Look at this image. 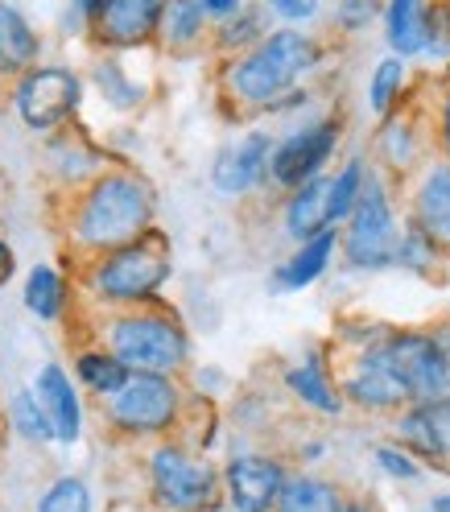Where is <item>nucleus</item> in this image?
<instances>
[{
  "instance_id": "5",
  "label": "nucleus",
  "mask_w": 450,
  "mask_h": 512,
  "mask_svg": "<svg viewBox=\"0 0 450 512\" xmlns=\"http://www.w3.org/2000/svg\"><path fill=\"white\" fill-rule=\"evenodd\" d=\"M397 240H401V223L389 199V186L372 170L368 186L351 211V219L343 223V265L356 273H380V269H397Z\"/></svg>"
},
{
  "instance_id": "33",
  "label": "nucleus",
  "mask_w": 450,
  "mask_h": 512,
  "mask_svg": "<svg viewBox=\"0 0 450 512\" xmlns=\"http://www.w3.org/2000/svg\"><path fill=\"white\" fill-rule=\"evenodd\" d=\"M442 256V248L426 236V228L409 215V223L401 228V240H397V269H409V273H430L434 261Z\"/></svg>"
},
{
  "instance_id": "30",
  "label": "nucleus",
  "mask_w": 450,
  "mask_h": 512,
  "mask_svg": "<svg viewBox=\"0 0 450 512\" xmlns=\"http://www.w3.org/2000/svg\"><path fill=\"white\" fill-rule=\"evenodd\" d=\"M397 442L405 451L422 455V459H442V442L430 418V405H405L401 418H397Z\"/></svg>"
},
{
  "instance_id": "1",
  "label": "nucleus",
  "mask_w": 450,
  "mask_h": 512,
  "mask_svg": "<svg viewBox=\"0 0 450 512\" xmlns=\"http://www.w3.org/2000/svg\"><path fill=\"white\" fill-rule=\"evenodd\" d=\"M323 42L298 25H277L269 38H261L252 50L228 58L223 67V91L240 108L273 112L289 91H298L318 67H323Z\"/></svg>"
},
{
  "instance_id": "21",
  "label": "nucleus",
  "mask_w": 450,
  "mask_h": 512,
  "mask_svg": "<svg viewBox=\"0 0 450 512\" xmlns=\"http://www.w3.org/2000/svg\"><path fill=\"white\" fill-rule=\"evenodd\" d=\"M211 17L203 13L199 0H166V13H162V42L170 54H190V50H203L211 42Z\"/></svg>"
},
{
  "instance_id": "40",
  "label": "nucleus",
  "mask_w": 450,
  "mask_h": 512,
  "mask_svg": "<svg viewBox=\"0 0 450 512\" xmlns=\"http://www.w3.org/2000/svg\"><path fill=\"white\" fill-rule=\"evenodd\" d=\"M430 418H434V430H438V442H442V459H450V401L430 405Z\"/></svg>"
},
{
  "instance_id": "22",
  "label": "nucleus",
  "mask_w": 450,
  "mask_h": 512,
  "mask_svg": "<svg viewBox=\"0 0 450 512\" xmlns=\"http://www.w3.org/2000/svg\"><path fill=\"white\" fill-rule=\"evenodd\" d=\"M285 389L294 393L306 409H314V413H327V418L343 413V393L331 384V372H327V364L318 356H306L298 364H289L285 368Z\"/></svg>"
},
{
  "instance_id": "32",
  "label": "nucleus",
  "mask_w": 450,
  "mask_h": 512,
  "mask_svg": "<svg viewBox=\"0 0 450 512\" xmlns=\"http://www.w3.org/2000/svg\"><path fill=\"white\" fill-rule=\"evenodd\" d=\"M9 418H13V430H17L25 442H54L50 413L42 409V401H38L34 389L13 393V401H9Z\"/></svg>"
},
{
  "instance_id": "29",
  "label": "nucleus",
  "mask_w": 450,
  "mask_h": 512,
  "mask_svg": "<svg viewBox=\"0 0 450 512\" xmlns=\"http://www.w3.org/2000/svg\"><path fill=\"white\" fill-rule=\"evenodd\" d=\"M380 120H384V124H380L376 149H380V157H384V166L397 170V174H405V170L417 162V137H413V124H409V116H397V112L380 116Z\"/></svg>"
},
{
  "instance_id": "25",
  "label": "nucleus",
  "mask_w": 450,
  "mask_h": 512,
  "mask_svg": "<svg viewBox=\"0 0 450 512\" xmlns=\"http://www.w3.org/2000/svg\"><path fill=\"white\" fill-rule=\"evenodd\" d=\"M343 500L335 492V484L318 475H289L285 488H281V500H277V512H339Z\"/></svg>"
},
{
  "instance_id": "20",
  "label": "nucleus",
  "mask_w": 450,
  "mask_h": 512,
  "mask_svg": "<svg viewBox=\"0 0 450 512\" xmlns=\"http://www.w3.org/2000/svg\"><path fill=\"white\" fill-rule=\"evenodd\" d=\"M42 62V38L29 25V17L0 0V79H21L29 67Z\"/></svg>"
},
{
  "instance_id": "24",
  "label": "nucleus",
  "mask_w": 450,
  "mask_h": 512,
  "mask_svg": "<svg viewBox=\"0 0 450 512\" xmlns=\"http://www.w3.org/2000/svg\"><path fill=\"white\" fill-rule=\"evenodd\" d=\"M75 376L83 380V389H91L100 401L116 397L124 389V380L133 376V368H128L120 356H112V351H79L75 356Z\"/></svg>"
},
{
  "instance_id": "19",
  "label": "nucleus",
  "mask_w": 450,
  "mask_h": 512,
  "mask_svg": "<svg viewBox=\"0 0 450 512\" xmlns=\"http://www.w3.org/2000/svg\"><path fill=\"white\" fill-rule=\"evenodd\" d=\"M384 42L405 62L430 50V0H384Z\"/></svg>"
},
{
  "instance_id": "3",
  "label": "nucleus",
  "mask_w": 450,
  "mask_h": 512,
  "mask_svg": "<svg viewBox=\"0 0 450 512\" xmlns=\"http://www.w3.org/2000/svg\"><path fill=\"white\" fill-rule=\"evenodd\" d=\"M170 281V252L153 232L137 244L95 256L87 269V294L104 306H149Z\"/></svg>"
},
{
  "instance_id": "2",
  "label": "nucleus",
  "mask_w": 450,
  "mask_h": 512,
  "mask_svg": "<svg viewBox=\"0 0 450 512\" xmlns=\"http://www.w3.org/2000/svg\"><path fill=\"white\" fill-rule=\"evenodd\" d=\"M153 215H157L153 186L133 170H108L95 174L79 195L71 215V240L83 252L104 256L124 244L145 240L153 232Z\"/></svg>"
},
{
  "instance_id": "42",
  "label": "nucleus",
  "mask_w": 450,
  "mask_h": 512,
  "mask_svg": "<svg viewBox=\"0 0 450 512\" xmlns=\"http://www.w3.org/2000/svg\"><path fill=\"white\" fill-rule=\"evenodd\" d=\"M438 137H442V153L450 162V91L442 95V108H438Z\"/></svg>"
},
{
  "instance_id": "31",
  "label": "nucleus",
  "mask_w": 450,
  "mask_h": 512,
  "mask_svg": "<svg viewBox=\"0 0 450 512\" xmlns=\"http://www.w3.org/2000/svg\"><path fill=\"white\" fill-rule=\"evenodd\" d=\"M368 166L364 157H351V162H343L339 174H331V223L335 228H343V223L351 219V211H356L364 186H368Z\"/></svg>"
},
{
  "instance_id": "18",
  "label": "nucleus",
  "mask_w": 450,
  "mask_h": 512,
  "mask_svg": "<svg viewBox=\"0 0 450 512\" xmlns=\"http://www.w3.org/2000/svg\"><path fill=\"white\" fill-rule=\"evenodd\" d=\"M413 219L442 252H450V162L422 170L413 186Z\"/></svg>"
},
{
  "instance_id": "14",
  "label": "nucleus",
  "mask_w": 450,
  "mask_h": 512,
  "mask_svg": "<svg viewBox=\"0 0 450 512\" xmlns=\"http://www.w3.org/2000/svg\"><path fill=\"white\" fill-rule=\"evenodd\" d=\"M285 467L269 455H236L223 467V488H228V504L236 512H269L281 500L285 488Z\"/></svg>"
},
{
  "instance_id": "15",
  "label": "nucleus",
  "mask_w": 450,
  "mask_h": 512,
  "mask_svg": "<svg viewBox=\"0 0 450 512\" xmlns=\"http://www.w3.org/2000/svg\"><path fill=\"white\" fill-rule=\"evenodd\" d=\"M34 393H38L42 409L50 413L54 442H79V434H83V405H79V389L71 384L67 368H62V364H42L38 376H34Z\"/></svg>"
},
{
  "instance_id": "9",
  "label": "nucleus",
  "mask_w": 450,
  "mask_h": 512,
  "mask_svg": "<svg viewBox=\"0 0 450 512\" xmlns=\"http://www.w3.org/2000/svg\"><path fill=\"white\" fill-rule=\"evenodd\" d=\"M339 128H343L339 116H323V120H306L298 128H289L285 137H277L273 157H269V182L281 190H298L302 182L318 178L335 157Z\"/></svg>"
},
{
  "instance_id": "27",
  "label": "nucleus",
  "mask_w": 450,
  "mask_h": 512,
  "mask_svg": "<svg viewBox=\"0 0 450 512\" xmlns=\"http://www.w3.org/2000/svg\"><path fill=\"white\" fill-rule=\"evenodd\" d=\"M405 79H409V62L401 54H384L368 75V108L376 116H389L405 95Z\"/></svg>"
},
{
  "instance_id": "35",
  "label": "nucleus",
  "mask_w": 450,
  "mask_h": 512,
  "mask_svg": "<svg viewBox=\"0 0 450 512\" xmlns=\"http://www.w3.org/2000/svg\"><path fill=\"white\" fill-rule=\"evenodd\" d=\"M38 512H91V488L75 475H62L38 500Z\"/></svg>"
},
{
  "instance_id": "12",
  "label": "nucleus",
  "mask_w": 450,
  "mask_h": 512,
  "mask_svg": "<svg viewBox=\"0 0 450 512\" xmlns=\"http://www.w3.org/2000/svg\"><path fill=\"white\" fill-rule=\"evenodd\" d=\"M162 13L166 0H108L87 34L104 50H141L162 34Z\"/></svg>"
},
{
  "instance_id": "36",
  "label": "nucleus",
  "mask_w": 450,
  "mask_h": 512,
  "mask_svg": "<svg viewBox=\"0 0 450 512\" xmlns=\"http://www.w3.org/2000/svg\"><path fill=\"white\" fill-rule=\"evenodd\" d=\"M265 9H269L281 25L306 29V25H314L318 17L327 13V0H265Z\"/></svg>"
},
{
  "instance_id": "16",
  "label": "nucleus",
  "mask_w": 450,
  "mask_h": 512,
  "mask_svg": "<svg viewBox=\"0 0 450 512\" xmlns=\"http://www.w3.org/2000/svg\"><path fill=\"white\" fill-rule=\"evenodd\" d=\"M339 240H343L339 228H327V232H318V236L302 240V244L294 248V256H289V261H281V265L273 269V290H281V294L310 290V285L335 265Z\"/></svg>"
},
{
  "instance_id": "10",
  "label": "nucleus",
  "mask_w": 450,
  "mask_h": 512,
  "mask_svg": "<svg viewBox=\"0 0 450 512\" xmlns=\"http://www.w3.org/2000/svg\"><path fill=\"white\" fill-rule=\"evenodd\" d=\"M149 484L162 508L170 512H203L215 496V471L174 442H162L149 455Z\"/></svg>"
},
{
  "instance_id": "39",
  "label": "nucleus",
  "mask_w": 450,
  "mask_h": 512,
  "mask_svg": "<svg viewBox=\"0 0 450 512\" xmlns=\"http://www.w3.org/2000/svg\"><path fill=\"white\" fill-rule=\"evenodd\" d=\"M372 459L380 463L384 475H393V479H417V475H422V467H417L413 451H405V446H376Z\"/></svg>"
},
{
  "instance_id": "26",
  "label": "nucleus",
  "mask_w": 450,
  "mask_h": 512,
  "mask_svg": "<svg viewBox=\"0 0 450 512\" xmlns=\"http://www.w3.org/2000/svg\"><path fill=\"white\" fill-rule=\"evenodd\" d=\"M62 306H67V281H62V273L54 265H34L25 277V310L42 318V323H54Z\"/></svg>"
},
{
  "instance_id": "11",
  "label": "nucleus",
  "mask_w": 450,
  "mask_h": 512,
  "mask_svg": "<svg viewBox=\"0 0 450 512\" xmlns=\"http://www.w3.org/2000/svg\"><path fill=\"white\" fill-rule=\"evenodd\" d=\"M343 401L360 405V409H372V413H384V409H405L413 405L409 397V384L401 380L389 347H384V335L376 343H368L356 364H351L347 380H343Z\"/></svg>"
},
{
  "instance_id": "43",
  "label": "nucleus",
  "mask_w": 450,
  "mask_h": 512,
  "mask_svg": "<svg viewBox=\"0 0 450 512\" xmlns=\"http://www.w3.org/2000/svg\"><path fill=\"white\" fill-rule=\"evenodd\" d=\"M13 269H17V256H13L9 240H5V236H0V285H5V281L13 277Z\"/></svg>"
},
{
  "instance_id": "17",
  "label": "nucleus",
  "mask_w": 450,
  "mask_h": 512,
  "mask_svg": "<svg viewBox=\"0 0 450 512\" xmlns=\"http://www.w3.org/2000/svg\"><path fill=\"white\" fill-rule=\"evenodd\" d=\"M281 223H285V236L294 244L335 228V223H331V174H318V178L302 182L298 190H289Z\"/></svg>"
},
{
  "instance_id": "44",
  "label": "nucleus",
  "mask_w": 450,
  "mask_h": 512,
  "mask_svg": "<svg viewBox=\"0 0 450 512\" xmlns=\"http://www.w3.org/2000/svg\"><path fill=\"white\" fill-rule=\"evenodd\" d=\"M104 5H108V0H75V13L83 17V25H91L95 17H100Z\"/></svg>"
},
{
  "instance_id": "28",
  "label": "nucleus",
  "mask_w": 450,
  "mask_h": 512,
  "mask_svg": "<svg viewBox=\"0 0 450 512\" xmlns=\"http://www.w3.org/2000/svg\"><path fill=\"white\" fill-rule=\"evenodd\" d=\"M91 79H95V87H100V95L108 100V108H116V112H133V108L145 104V87L133 75H128L116 58H100V62H95Z\"/></svg>"
},
{
  "instance_id": "45",
  "label": "nucleus",
  "mask_w": 450,
  "mask_h": 512,
  "mask_svg": "<svg viewBox=\"0 0 450 512\" xmlns=\"http://www.w3.org/2000/svg\"><path fill=\"white\" fill-rule=\"evenodd\" d=\"M430 508H434V512H450V496H434Z\"/></svg>"
},
{
  "instance_id": "6",
  "label": "nucleus",
  "mask_w": 450,
  "mask_h": 512,
  "mask_svg": "<svg viewBox=\"0 0 450 512\" xmlns=\"http://www.w3.org/2000/svg\"><path fill=\"white\" fill-rule=\"evenodd\" d=\"M384 347L409 384L413 405L450 401V323L430 331H389Z\"/></svg>"
},
{
  "instance_id": "23",
  "label": "nucleus",
  "mask_w": 450,
  "mask_h": 512,
  "mask_svg": "<svg viewBox=\"0 0 450 512\" xmlns=\"http://www.w3.org/2000/svg\"><path fill=\"white\" fill-rule=\"evenodd\" d=\"M273 29H277V17L265 9V0H248V5H244L236 17L219 21V25L211 29V46H215L219 54L236 58V54L252 50L261 38H269Z\"/></svg>"
},
{
  "instance_id": "4",
  "label": "nucleus",
  "mask_w": 450,
  "mask_h": 512,
  "mask_svg": "<svg viewBox=\"0 0 450 512\" xmlns=\"http://www.w3.org/2000/svg\"><path fill=\"white\" fill-rule=\"evenodd\" d=\"M108 351L133 372L174 376L190 360V335L166 310H128L108 323Z\"/></svg>"
},
{
  "instance_id": "46",
  "label": "nucleus",
  "mask_w": 450,
  "mask_h": 512,
  "mask_svg": "<svg viewBox=\"0 0 450 512\" xmlns=\"http://www.w3.org/2000/svg\"><path fill=\"white\" fill-rule=\"evenodd\" d=\"M339 512H372V508H368V504H343Z\"/></svg>"
},
{
  "instance_id": "13",
  "label": "nucleus",
  "mask_w": 450,
  "mask_h": 512,
  "mask_svg": "<svg viewBox=\"0 0 450 512\" xmlns=\"http://www.w3.org/2000/svg\"><path fill=\"white\" fill-rule=\"evenodd\" d=\"M277 137L269 133H244L232 145H223L215 153V166H211V186L219 195H248L269 178V157H273Z\"/></svg>"
},
{
  "instance_id": "8",
  "label": "nucleus",
  "mask_w": 450,
  "mask_h": 512,
  "mask_svg": "<svg viewBox=\"0 0 450 512\" xmlns=\"http://www.w3.org/2000/svg\"><path fill=\"white\" fill-rule=\"evenodd\" d=\"M83 104V79L58 62L29 67L13 87V108L29 133H58Z\"/></svg>"
},
{
  "instance_id": "38",
  "label": "nucleus",
  "mask_w": 450,
  "mask_h": 512,
  "mask_svg": "<svg viewBox=\"0 0 450 512\" xmlns=\"http://www.w3.org/2000/svg\"><path fill=\"white\" fill-rule=\"evenodd\" d=\"M50 162H67V166H58V170L75 182V178H83V174H91V170H95V153H91V149H83L79 141H58V145H54V153H50Z\"/></svg>"
},
{
  "instance_id": "7",
  "label": "nucleus",
  "mask_w": 450,
  "mask_h": 512,
  "mask_svg": "<svg viewBox=\"0 0 450 512\" xmlns=\"http://www.w3.org/2000/svg\"><path fill=\"white\" fill-rule=\"evenodd\" d=\"M178 418H182V393L174 376L162 372H133L124 380V389L108 397V422L133 438L166 434L178 426Z\"/></svg>"
},
{
  "instance_id": "37",
  "label": "nucleus",
  "mask_w": 450,
  "mask_h": 512,
  "mask_svg": "<svg viewBox=\"0 0 450 512\" xmlns=\"http://www.w3.org/2000/svg\"><path fill=\"white\" fill-rule=\"evenodd\" d=\"M430 58L450 62V0H430Z\"/></svg>"
},
{
  "instance_id": "34",
  "label": "nucleus",
  "mask_w": 450,
  "mask_h": 512,
  "mask_svg": "<svg viewBox=\"0 0 450 512\" xmlns=\"http://www.w3.org/2000/svg\"><path fill=\"white\" fill-rule=\"evenodd\" d=\"M384 17V0H331V21L339 34L356 38Z\"/></svg>"
},
{
  "instance_id": "41",
  "label": "nucleus",
  "mask_w": 450,
  "mask_h": 512,
  "mask_svg": "<svg viewBox=\"0 0 450 512\" xmlns=\"http://www.w3.org/2000/svg\"><path fill=\"white\" fill-rule=\"evenodd\" d=\"M203 5V13L211 17V25H219V21H228V17H236L248 0H199Z\"/></svg>"
}]
</instances>
